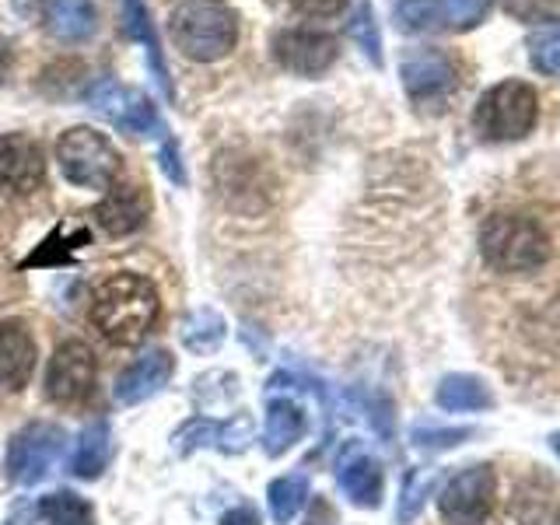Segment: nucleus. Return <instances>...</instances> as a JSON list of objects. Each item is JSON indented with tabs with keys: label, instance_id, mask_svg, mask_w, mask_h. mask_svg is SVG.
Instances as JSON below:
<instances>
[{
	"label": "nucleus",
	"instance_id": "1",
	"mask_svg": "<svg viewBox=\"0 0 560 525\" xmlns=\"http://www.w3.org/2000/svg\"><path fill=\"white\" fill-rule=\"evenodd\" d=\"M162 312V298L148 277L140 273H113L102 280L88 305V323L98 337L113 347H137L148 337Z\"/></svg>",
	"mask_w": 560,
	"mask_h": 525
},
{
	"label": "nucleus",
	"instance_id": "2",
	"mask_svg": "<svg viewBox=\"0 0 560 525\" xmlns=\"http://www.w3.org/2000/svg\"><path fill=\"white\" fill-rule=\"evenodd\" d=\"M480 256L494 273H508V277L539 273L553 256V238L539 218L504 210V214H490L483 221Z\"/></svg>",
	"mask_w": 560,
	"mask_h": 525
},
{
	"label": "nucleus",
	"instance_id": "3",
	"mask_svg": "<svg viewBox=\"0 0 560 525\" xmlns=\"http://www.w3.org/2000/svg\"><path fill=\"white\" fill-rule=\"evenodd\" d=\"M172 39L189 60H221L238 43V18L221 0H186L172 11Z\"/></svg>",
	"mask_w": 560,
	"mask_h": 525
},
{
	"label": "nucleus",
	"instance_id": "4",
	"mask_svg": "<svg viewBox=\"0 0 560 525\" xmlns=\"http://www.w3.org/2000/svg\"><path fill=\"white\" fill-rule=\"evenodd\" d=\"M539 122V95L525 81H501L487 88L472 109V130L490 144H512L536 130Z\"/></svg>",
	"mask_w": 560,
	"mask_h": 525
},
{
	"label": "nucleus",
	"instance_id": "5",
	"mask_svg": "<svg viewBox=\"0 0 560 525\" xmlns=\"http://www.w3.org/2000/svg\"><path fill=\"white\" fill-rule=\"evenodd\" d=\"M57 165L67 183L105 192L122 168L116 144L92 127H70L57 137Z\"/></svg>",
	"mask_w": 560,
	"mask_h": 525
},
{
	"label": "nucleus",
	"instance_id": "6",
	"mask_svg": "<svg viewBox=\"0 0 560 525\" xmlns=\"http://www.w3.org/2000/svg\"><path fill=\"white\" fill-rule=\"evenodd\" d=\"M67 448V431L49 420H32L11 438L8 445V480L32 487L46 480L57 469L60 455Z\"/></svg>",
	"mask_w": 560,
	"mask_h": 525
},
{
	"label": "nucleus",
	"instance_id": "7",
	"mask_svg": "<svg viewBox=\"0 0 560 525\" xmlns=\"http://www.w3.org/2000/svg\"><path fill=\"white\" fill-rule=\"evenodd\" d=\"M498 477L487 463L466 466L442 487L438 494V515L445 525H483L494 512Z\"/></svg>",
	"mask_w": 560,
	"mask_h": 525
},
{
	"label": "nucleus",
	"instance_id": "8",
	"mask_svg": "<svg viewBox=\"0 0 560 525\" xmlns=\"http://www.w3.org/2000/svg\"><path fill=\"white\" fill-rule=\"evenodd\" d=\"M84 102L92 109L109 119L113 127H119L122 133H133V137H165V122L158 116L154 102L137 92V88H127L119 81H95L88 88Z\"/></svg>",
	"mask_w": 560,
	"mask_h": 525
},
{
	"label": "nucleus",
	"instance_id": "9",
	"mask_svg": "<svg viewBox=\"0 0 560 525\" xmlns=\"http://www.w3.org/2000/svg\"><path fill=\"white\" fill-rule=\"evenodd\" d=\"M98 361L95 350L84 340H63L46 364V399L60 402V407H78L95 393Z\"/></svg>",
	"mask_w": 560,
	"mask_h": 525
},
{
	"label": "nucleus",
	"instance_id": "10",
	"mask_svg": "<svg viewBox=\"0 0 560 525\" xmlns=\"http://www.w3.org/2000/svg\"><path fill=\"white\" fill-rule=\"evenodd\" d=\"M273 57L277 63L298 78H323L337 63L340 46L329 32L312 28H280L273 35Z\"/></svg>",
	"mask_w": 560,
	"mask_h": 525
},
{
	"label": "nucleus",
	"instance_id": "11",
	"mask_svg": "<svg viewBox=\"0 0 560 525\" xmlns=\"http://www.w3.org/2000/svg\"><path fill=\"white\" fill-rule=\"evenodd\" d=\"M399 78L417 105L442 102L445 95L455 92V84H459V74H455V63L448 60V52L434 46L410 49L407 57L399 60Z\"/></svg>",
	"mask_w": 560,
	"mask_h": 525
},
{
	"label": "nucleus",
	"instance_id": "12",
	"mask_svg": "<svg viewBox=\"0 0 560 525\" xmlns=\"http://www.w3.org/2000/svg\"><path fill=\"white\" fill-rule=\"evenodd\" d=\"M46 183V151L28 133L0 137V189L14 197H32Z\"/></svg>",
	"mask_w": 560,
	"mask_h": 525
},
{
	"label": "nucleus",
	"instance_id": "13",
	"mask_svg": "<svg viewBox=\"0 0 560 525\" xmlns=\"http://www.w3.org/2000/svg\"><path fill=\"white\" fill-rule=\"evenodd\" d=\"M172 372H175V358L165 347L144 350V354L119 372V378L113 385V396H116L119 407H137V402H144V399L162 393L172 382Z\"/></svg>",
	"mask_w": 560,
	"mask_h": 525
},
{
	"label": "nucleus",
	"instance_id": "14",
	"mask_svg": "<svg viewBox=\"0 0 560 525\" xmlns=\"http://www.w3.org/2000/svg\"><path fill=\"white\" fill-rule=\"evenodd\" d=\"M35 361H39V347H35L32 329L22 319L0 323V393H22Z\"/></svg>",
	"mask_w": 560,
	"mask_h": 525
},
{
	"label": "nucleus",
	"instance_id": "15",
	"mask_svg": "<svg viewBox=\"0 0 560 525\" xmlns=\"http://www.w3.org/2000/svg\"><path fill=\"white\" fill-rule=\"evenodd\" d=\"M148 192L133 186V183H113L105 189V197L95 210V221L109 232L113 238H122V235H133L140 228L148 224Z\"/></svg>",
	"mask_w": 560,
	"mask_h": 525
},
{
	"label": "nucleus",
	"instance_id": "16",
	"mask_svg": "<svg viewBox=\"0 0 560 525\" xmlns=\"http://www.w3.org/2000/svg\"><path fill=\"white\" fill-rule=\"evenodd\" d=\"M337 483L343 490V498L354 508H378L382 504V490H385V477L378 459H372L368 452H347L340 466H337Z\"/></svg>",
	"mask_w": 560,
	"mask_h": 525
},
{
	"label": "nucleus",
	"instance_id": "17",
	"mask_svg": "<svg viewBox=\"0 0 560 525\" xmlns=\"http://www.w3.org/2000/svg\"><path fill=\"white\" fill-rule=\"evenodd\" d=\"M43 22L52 39L88 43L98 28V11L92 0H39Z\"/></svg>",
	"mask_w": 560,
	"mask_h": 525
},
{
	"label": "nucleus",
	"instance_id": "18",
	"mask_svg": "<svg viewBox=\"0 0 560 525\" xmlns=\"http://www.w3.org/2000/svg\"><path fill=\"white\" fill-rule=\"evenodd\" d=\"M221 192L224 200L238 207V210H259L270 203V183L267 172H262L256 162H221Z\"/></svg>",
	"mask_w": 560,
	"mask_h": 525
},
{
	"label": "nucleus",
	"instance_id": "19",
	"mask_svg": "<svg viewBox=\"0 0 560 525\" xmlns=\"http://www.w3.org/2000/svg\"><path fill=\"white\" fill-rule=\"evenodd\" d=\"M305 428H308V417L294 399H270L267 424H262V452H267L270 459H280V455H288L302 442Z\"/></svg>",
	"mask_w": 560,
	"mask_h": 525
},
{
	"label": "nucleus",
	"instance_id": "20",
	"mask_svg": "<svg viewBox=\"0 0 560 525\" xmlns=\"http://www.w3.org/2000/svg\"><path fill=\"white\" fill-rule=\"evenodd\" d=\"M119 18H122V32H127L133 43L144 46L158 84L165 88V95H172V81H168V67H165V57H162V43H158V32H154L151 11L144 8V0H119Z\"/></svg>",
	"mask_w": 560,
	"mask_h": 525
},
{
	"label": "nucleus",
	"instance_id": "21",
	"mask_svg": "<svg viewBox=\"0 0 560 525\" xmlns=\"http://www.w3.org/2000/svg\"><path fill=\"white\" fill-rule=\"evenodd\" d=\"M109 455H113L109 420H92V424L78 434L74 455H70V472H74L78 480H98L105 466H109Z\"/></svg>",
	"mask_w": 560,
	"mask_h": 525
},
{
	"label": "nucleus",
	"instance_id": "22",
	"mask_svg": "<svg viewBox=\"0 0 560 525\" xmlns=\"http://www.w3.org/2000/svg\"><path fill=\"white\" fill-rule=\"evenodd\" d=\"M434 402L448 413H472V410H490L494 407V393L490 385L477 375H445L434 389Z\"/></svg>",
	"mask_w": 560,
	"mask_h": 525
},
{
	"label": "nucleus",
	"instance_id": "23",
	"mask_svg": "<svg viewBox=\"0 0 560 525\" xmlns=\"http://www.w3.org/2000/svg\"><path fill=\"white\" fill-rule=\"evenodd\" d=\"M179 337H183V347L189 350V354H214L228 337V323H224V315L214 308H197L183 319Z\"/></svg>",
	"mask_w": 560,
	"mask_h": 525
},
{
	"label": "nucleus",
	"instance_id": "24",
	"mask_svg": "<svg viewBox=\"0 0 560 525\" xmlns=\"http://www.w3.org/2000/svg\"><path fill=\"white\" fill-rule=\"evenodd\" d=\"M308 501V477L305 472H288V477H277L267 487V504H270V518L273 525H288Z\"/></svg>",
	"mask_w": 560,
	"mask_h": 525
},
{
	"label": "nucleus",
	"instance_id": "25",
	"mask_svg": "<svg viewBox=\"0 0 560 525\" xmlns=\"http://www.w3.org/2000/svg\"><path fill=\"white\" fill-rule=\"evenodd\" d=\"M39 515L46 525H95V508L74 490H52L39 498Z\"/></svg>",
	"mask_w": 560,
	"mask_h": 525
},
{
	"label": "nucleus",
	"instance_id": "26",
	"mask_svg": "<svg viewBox=\"0 0 560 525\" xmlns=\"http://www.w3.org/2000/svg\"><path fill=\"white\" fill-rule=\"evenodd\" d=\"M434 487V469H413L407 480H402V490H399V512L396 518L407 525L420 515V508H424L428 494Z\"/></svg>",
	"mask_w": 560,
	"mask_h": 525
},
{
	"label": "nucleus",
	"instance_id": "27",
	"mask_svg": "<svg viewBox=\"0 0 560 525\" xmlns=\"http://www.w3.org/2000/svg\"><path fill=\"white\" fill-rule=\"evenodd\" d=\"M529 60L539 74L547 78H560V25H547L533 32L529 39Z\"/></svg>",
	"mask_w": 560,
	"mask_h": 525
},
{
	"label": "nucleus",
	"instance_id": "28",
	"mask_svg": "<svg viewBox=\"0 0 560 525\" xmlns=\"http://www.w3.org/2000/svg\"><path fill=\"white\" fill-rule=\"evenodd\" d=\"M350 35H354V43L361 46V52L375 67H382V35H378V22H375V11L368 0H361L354 18H350Z\"/></svg>",
	"mask_w": 560,
	"mask_h": 525
},
{
	"label": "nucleus",
	"instance_id": "29",
	"mask_svg": "<svg viewBox=\"0 0 560 525\" xmlns=\"http://www.w3.org/2000/svg\"><path fill=\"white\" fill-rule=\"evenodd\" d=\"M396 25L402 32H431L442 25L438 0H399L396 4Z\"/></svg>",
	"mask_w": 560,
	"mask_h": 525
},
{
	"label": "nucleus",
	"instance_id": "30",
	"mask_svg": "<svg viewBox=\"0 0 560 525\" xmlns=\"http://www.w3.org/2000/svg\"><path fill=\"white\" fill-rule=\"evenodd\" d=\"M60 238H63V228H52V235L39 242V249H35V253L22 262V267L32 270V267H63V262H70V259H74V253L81 249V245H74V242H67V245H63ZM78 242H88V235L78 238Z\"/></svg>",
	"mask_w": 560,
	"mask_h": 525
},
{
	"label": "nucleus",
	"instance_id": "31",
	"mask_svg": "<svg viewBox=\"0 0 560 525\" xmlns=\"http://www.w3.org/2000/svg\"><path fill=\"white\" fill-rule=\"evenodd\" d=\"M490 4H494V0H438V11H442V25L472 28L487 18Z\"/></svg>",
	"mask_w": 560,
	"mask_h": 525
},
{
	"label": "nucleus",
	"instance_id": "32",
	"mask_svg": "<svg viewBox=\"0 0 560 525\" xmlns=\"http://www.w3.org/2000/svg\"><path fill=\"white\" fill-rule=\"evenodd\" d=\"M253 434H256L253 417L245 410L235 413V417H228V420H218V448L228 452V455H238V452L249 448Z\"/></svg>",
	"mask_w": 560,
	"mask_h": 525
},
{
	"label": "nucleus",
	"instance_id": "33",
	"mask_svg": "<svg viewBox=\"0 0 560 525\" xmlns=\"http://www.w3.org/2000/svg\"><path fill=\"white\" fill-rule=\"evenodd\" d=\"M172 442H175V452L179 455H189V452H197V448H207V445H218V424L214 420H189V424H183L179 431L172 434Z\"/></svg>",
	"mask_w": 560,
	"mask_h": 525
},
{
	"label": "nucleus",
	"instance_id": "34",
	"mask_svg": "<svg viewBox=\"0 0 560 525\" xmlns=\"http://www.w3.org/2000/svg\"><path fill=\"white\" fill-rule=\"evenodd\" d=\"M469 434H472L469 428H431V424H424V428H413V445L431 448V452L455 448V445H463Z\"/></svg>",
	"mask_w": 560,
	"mask_h": 525
},
{
	"label": "nucleus",
	"instance_id": "35",
	"mask_svg": "<svg viewBox=\"0 0 560 525\" xmlns=\"http://www.w3.org/2000/svg\"><path fill=\"white\" fill-rule=\"evenodd\" d=\"M560 8V0H504V11L518 22H547Z\"/></svg>",
	"mask_w": 560,
	"mask_h": 525
},
{
	"label": "nucleus",
	"instance_id": "36",
	"mask_svg": "<svg viewBox=\"0 0 560 525\" xmlns=\"http://www.w3.org/2000/svg\"><path fill=\"white\" fill-rule=\"evenodd\" d=\"M284 4L305 18H332L347 8V0H284Z\"/></svg>",
	"mask_w": 560,
	"mask_h": 525
},
{
	"label": "nucleus",
	"instance_id": "37",
	"mask_svg": "<svg viewBox=\"0 0 560 525\" xmlns=\"http://www.w3.org/2000/svg\"><path fill=\"white\" fill-rule=\"evenodd\" d=\"M158 165H162V172L168 175V179H172L175 186H183V183H186V165L179 162V148H175V140L165 137L162 151H158Z\"/></svg>",
	"mask_w": 560,
	"mask_h": 525
},
{
	"label": "nucleus",
	"instance_id": "38",
	"mask_svg": "<svg viewBox=\"0 0 560 525\" xmlns=\"http://www.w3.org/2000/svg\"><path fill=\"white\" fill-rule=\"evenodd\" d=\"M221 525H259V515L249 504H235L221 515Z\"/></svg>",
	"mask_w": 560,
	"mask_h": 525
},
{
	"label": "nucleus",
	"instance_id": "39",
	"mask_svg": "<svg viewBox=\"0 0 560 525\" xmlns=\"http://www.w3.org/2000/svg\"><path fill=\"white\" fill-rule=\"evenodd\" d=\"M550 448H553V455L560 459V431H557V434H550Z\"/></svg>",
	"mask_w": 560,
	"mask_h": 525
},
{
	"label": "nucleus",
	"instance_id": "40",
	"mask_svg": "<svg viewBox=\"0 0 560 525\" xmlns=\"http://www.w3.org/2000/svg\"><path fill=\"white\" fill-rule=\"evenodd\" d=\"M557 525H560V515H557Z\"/></svg>",
	"mask_w": 560,
	"mask_h": 525
}]
</instances>
